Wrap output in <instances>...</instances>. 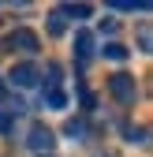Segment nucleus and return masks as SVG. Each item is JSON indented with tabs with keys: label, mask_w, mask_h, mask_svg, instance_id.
<instances>
[{
	"label": "nucleus",
	"mask_w": 153,
	"mask_h": 157,
	"mask_svg": "<svg viewBox=\"0 0 153 157\" xmlns=\"http://www.w3.org/2000/svg\"><path fill=\"white\" fill-rule=\"evenodd\" d=\"M108 94L116 97V105L131 109L138 101V86H135V75H127V71H116V75H108Z\"/></svg>",
	"instance_id": "nucleus-1"
},
{
	"label": "nucleus",
	"mask_w": 153,
	"mask_h": 157,
	"mask_svg": "<svg viewBox=\"0 0 153 157\" xmlns=\"http://www.w3.org/2000/svg\"><path fill=\"white\" fill-rule=\"evenodd\" d=\"M0 45H4V49H19V52H37V49H41L37 34H34V30H26V26H23V30H11Z\"/></svg>",
	"instance_id": "nucleus-2"
},
{
	"label": "nucleus",
	"mask_w": 153,
	"mask_h": 157,
	"mask_svg": "<svg viewBox=\"0 0 153 157\" xmlns=\"http://www.w3.org/2000/svg\"><path fill=\"white\" fill-rule=\"evenodd\" d=\"M26 142H30V150H37V157H49V150L56 146V135H52V127H45V124H34L30 135H26Z\"/></svg>",
	"instance_id": "nucleus-3"
},
{
	"label": "nucleus",
	"mask_w": 153,
	"mask_h": 157,
	"mask_svg": "<svg viewBox=\"0 0 153 157\" xmlns=\"http://www.w3.org/2000/svg\"><path fill=\"white\" fill-rule=\"evenodd\" d=\"M37 75H41V71H37L34 64H15L8 78H11L15 86H34V82H37Z\"/></svg>",
	"instance_id": "nucleus-4"
},
{
	"label": "nucleus",
	"mask_w": 153,
	"mask_h": 157,
	"mask_svg": "<svg viewBox=\"0 0 153 157\" xmlns=\"http://www.w3.org/2000/svg\"><path fill=\"white\" fill-rule=\"evenodd\" d=\"M90 4H60V8H56V15H60V19H90Z\"/></svg>",
	"instance_id": "nucleus-5"
},
{
	"label": "nucleus",
	"mask_w": 153,
	"mask_h": 157,
	"mask_svg": "<svg viewBox=\"0 0 153 157\" xmlns=\"http://www.w3.org/2000/svg\"><path fill=\"white\" fill-rule=\"evenodd\" d=\"M75 56H79V64H90V56H93V37L90 34L75 37Z\"/></svg>",
	"instance_id": "nucleus-6"
},
{
	"label": "nucleus",
	"mask_w": 153,
	"mask_h": 157,
	"mask_svg": "<svg viewBox=\"0 0 153 157\" xmlns=\"http://www.w3.org/2000/svg\"><path fill=\"white\" fill-rule=\"evenodd\" d=\"M45 105L49 109H67V94L60 86H45Z\"/></svg>",
	"instance_id": "nucleus-7"
},
{
	"label": "nucleus",
	"mask_w": 153,
	"mask_h": 157,
	"mask_svg": "<svg viewBox=\"0 0 153 157\" xmlns=\"http://www.w3.org/2000/svg\"><path fill=\"white\" fill-rule=\"evenodd\" d=\"M108 8H116V11H149L146 0H112Z\"/></svg>",
	"instance_id": "nucleus-8"
},
{
	"label": "nucleus",
	"mask_w": 153,
	"mask_h": 157,
	"mask_svg": "<svg viewBox=\"0 0 153 157\" xmlns=\"http://www.w3.org/2000/svg\"><path fill=\"white\" fill-rule=\"evenodd\" d=\"M67 139H75V142H82L86 139V120H67Z\"/></svg>",
	"instance_id": "nucleus-9"
},
{
	"label": "nucleus",
	"mask_w": 153,
	"mask_h": 157,
	"mask_svg": "<svg viewBox=\"0 0 153 157\" xmlns=\"http://www.w3.org/2000/svg\"><path fill=\"white\" fill-rule=\"evenodd\" d=\"M149 41H153V37H149V26L142 23V26H138V49H142V52H149V49H153Z\"/></svg>",
	"instance_id": "nucleus-10"
},
{
	"label": "nucleus",
	"mask_w": 153,
	"mask_h": 157,
	"mask_svg": "<svg viewBox=\"0 0 153 157\" xmlns=\"http://www.w3.org/2000/svg\"><path fill=\"white\" fill-rule=\"evenodd\" d=\"M105 56H108V60H123L127 49H123V45H105Z\"/></svg>",
	"instance_id": "nucleus-11"
},
{
	"label": "nucleus",
	"mask_w": 153,
	"mask_h": 157,
	"mask_svg": "<svg viewBox=\"0 0 153 157\" xmlns=\"http://www.w3.org/2000/svg\"><path fill=\"white\" fill-rule=\"evenodd\" d=\"M49 34H64V19L52 11V19H49Z\"/></svg>",
	"instance_id": "nucleus-12"
},
{
	"label": "nucleus",
	"mask_w": 153,
	"mask_h": 157,
	"mask_svg": "<svg viewBox=\"0 0 153 157\" xmlns=\"http://www.w3.org/2000/svg\"><path fill=\"white\" fill-rule=\"evenodd\" d=\"M101 34H116V19H105V23H101Z\"/></svg>",
	"instance_id": "nucleus-13"
},
{
	"label": "nucleus",
	"mask_w": 153,
	"mask_h": 157,
	"mask_svg": "<svg viewBox=\"0 0 153 157\" xmlns=\"http://www.w3.org/2000/svg\"><path fill=\"white\" fill-rule=\"evenodd\" d=\"M0 131H11V116H0Z\"/></svg>",
	"instance_id": "nucleus-14"
},
{
	"label": "nucleus",
	"mask_w": 153,
	"mask_h": 157,
	"mask_svg": "<svg viewBox=\"0 0 153 157\" xmlns=\"http://www.w3.org/2000/svg\"><path fill=\"white\" fill-rule=\"evenodd\" d=\"M93 157H120V153H112V150H105V153H93Z\"/></svg>",
	"instance_id": "nucleus-15"
},
{
	"label": "nucleus",
	"mask_w": 153,
	"mask_h": 157,
	"mask_svg": "<svg viewBox=\"0 0 153 157\" xmlns=\"http://www.w3.org/2000/svg\"><path fill=\"white\" fill-rule=\"evenodd\" d=\"M4 97H8V90H4V82H0V101H4Z\"/></svg>",
	"instance_id": "nucleus-16"
}]
</instances>
